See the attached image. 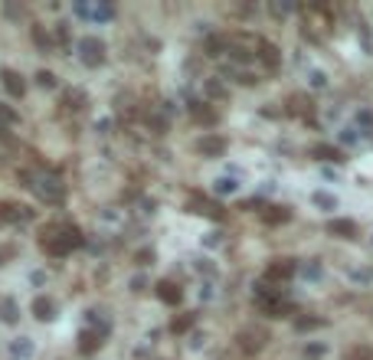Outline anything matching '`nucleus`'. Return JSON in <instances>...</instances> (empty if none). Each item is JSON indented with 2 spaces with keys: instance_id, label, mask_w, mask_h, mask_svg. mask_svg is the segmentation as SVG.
Listing matches in <instances>:
<instances>
[{
  "instance_id": "16",
  "label": "nucleus",
  "mask_w": 373,
  "mask_h": 360,
  "mask_svg": "<svg viewBox=\"0 0 373 360\" xmlns=\"http://www.w3.org/2000/svg\"><path fill=\"white\" fill-rule=\"evenodd\" d=\"M259 59H262L269 69H275V65H278V49H275L272 43H259Z\"/></svg>"
},
{
  "instance_id": "10",
  "label": "nucleus",
  "mask_w": 373,
  "mask_h": 360,
  "mask_svg": "<svg viewBox=\"0 0 373 360\" xmlns=\"http://www.w3.org/2000/svg\"><path fill=\"white\" fill-rule=\"evenodd\" d=\"M10 354H13L17 360L33 357V354H36V344H33V338H17V340L10 344Z\"/></svg>"
},
{
  "instance_id": "21",
  "label": "nucleus",
  "mask_w": 373,
  "mask_h": 360,
  "mask_svg": "<svg viewBox=\"0 0 373 360\" xmlns=\"http://www.w3.org/2000/svg\"><path fill=\"white\" fill-rule=\"evenodd\" d=\"M298 272L305 275V278H311V282H318V278H321V265H318V262H305Z\"/></svg>"
},
{
  "instance_id": "6",
  "label": "nucleus",
  "mask_w": 373,
  "mask_h": 360,
  "mask_svg": "<svg viewBox=\"0 0 373 360\" xmlns=\"http://www.w3.org/2000/svg\"><path fill=\"white\" fill-rule=\"evenodd\" d=\"M197 148H200V154H207V157H220V154L226 151V141H223L220 134H203Z\"/></svg>"
},
{
  "instance_id": "18",
  "label": "nucleus",
  "mask_w": 373,
  "mask_h": 360,
  "mask_svg": "<svg viewBox=\"0 0 373 360\" xmlns=\"http://www.w3.org/2000/svg\"><path fill=\"white\" fill-rule=\"evenodd\" d=\"M262 219H265V223H272V226H275V223H285V219H288V210L285 207H269L262 213Z\"/></svg>"
},
{
  "instance_id": "27",
  "label": "nucleus",
  "mask_w": 373,
  "mask_h": 360,
  "mask_svg": "<svg viewBox=\"0 0 373 360\" xmlns=\"http://www.w3.org/2000/svg\"><path fill=\"white\" fill-rule=\"evenodd\" d=\"M305 357H324V344H311V347H305Z\"/></svg>"
},
{
  "instance_id": "8",
  "label": "nucleus",
  "mask_w": 373,
  "mask_h": 360,
  "mask_svg": "<svg viewBox=\"0 0 373 360\" xmlns=\"http://www.w3.org/2000/svg\"><path fill=\"white\" fill-rule=\"evenodd\" d=\"M3 88H7L10 95H23V92H26V82H23L20 72H13V69H3Z\"/></svg>"
},
{
  "instance_id": "23",
  "label": "nucleus",
  "mask_w": 373,
  "mask_h": 360,
  "mask_svg": "<svg viewBox=\"0 0 373 360\" xmlns=\"http://www.w3.org/2000/svg\"><path fill=\"white\" fill-rule=\"evenodd\" d=\"M321 324H324L321 318H298V321H295L298 331H314V327H321Z\"/></svg>"
},
{
  "instance_id": "26",
  "label": "nucleus",
  "mask_w": 373,
  "mask_h": 360,
  "mask_svg": "<svg viewBox=\"0 0 373 360\" xmlns=\"http://www.w3.org/2000/svg\"><path fill=\"white\" fill-rule=\"evenodd\" d=\"M17 121V111L7 108V105H0V125H13Z\"/></svg>"
},
{
  "instance_id": "14",
  "label": "nucleus",
  "mask_w": 373,
  "mask_h": 360,
  "mask_svg": "<svg viewBox=\"0 0 373 360\" xmlns=\"http://www.w3.org/2000/svg\"><path fill=\"white\" fill-rule=\"evenodd\" d=\"M0 318H3L7 324H13V321L20 318V305H17L13 298H3V301H0Z\"/></svg>"
},
{
  "instance_id": "11",
  "label": "nucleus",
  "mask_w": 373,
  "mask_h": 360,
  "mask_svg": "<svg viewBox=\"0 0 373 360\" xmlns=\"http://www.w3.org/2000/svg\"><path fill=\"white\" fill-rule=\"evenodd\" d=\"M295 275V265L288 259H278V262H272L269 265V278H275V282H285V278H291Z\"/></svg>"
},
{
  "instance_id": "30",
  "label": "nucleus",
  "mask_w": 373,
  "mask_h": 360,
  "mask_svg": "<svg viewBox=\"0 0 373 360\" xmlns=\"http://www.w3.org/2000/svg\"><path fill=\"white\" fill-rule=\"evenodd\" d=\"M288 10H291V3H272V13H275V17H285Z\"/></svg>"
},
{
  "instance_id": "1",
  "label": "nucleus",
  "mask_w": 373,
  "mask_h": 360,
  "mask_svg": "<svg viewBox=\"0 0 373 360\" xmlns=\"http://www.w3.org/2000/svg\"><path fill=\"white\" fill-rule=\"evenodd\" d=\"M30 187L36 190V196H40L43 203H62V196H66V184L56 174H36Z\"/></svg>"
},
{
  "instance_id": "12",
  "label": "nucleus",
  "mask_w": 373,
  "mask_h": 360,
  "mask_svg": "<svg viewBox=\"0 0 373 360\" xmlns=\"http://www.w3.org/2000/svg\"><path fill=\"white\" fill-rule=\"evenodd\" d=\"M99 344H102V334H99V331H82V338H79V350H82V354L99 350Z\"/></svg>"
},
{
  "instance_id": "4",
  "label": "nucleus",
  "mask_w": 373,
  "mask_h": 360,
  "mask_svg": "<svg viewBox=\"0 0 373 360\" xmlns=\"http://www.w3.org/2000/svg\"><path fill=\"white\" fill-rule=\"evenodd\" d=\"M76 13L102 23V20H111V17H115V7H111V3H76Z\"/></svg>"
},
{
  "instance_id": "5",
  "label": "nucleus",
  "mask_w": 373,
  "mask_h": 360,
  "mask_svg": "<svg viewBox=\"0 0 373 360\" xmlns=\"http://www.w3.org/2000/svg\"><path fill=\"white\" fill-rule=\"evenodd\" d=\"M239 347L246 350V354H259V350L265 347V331H259V327L239 331Z\"/></svg>"
},
{
  "instance_id": "3",
  "label": "nucleus",
  "mask_w": 373,
  "mask_h": 360,
  "mask_svg": "<svg viewBox=\"0 0 373 360\" xmlns=\"http://www.w3.org/2000/svg\"><path fill=\"white\" fill-rule=\"evenodd\" d=\"M79 59L85 65H99L105 59V43H102L99 36H82L79 40Z\"/></svg>"
},
{
  "instance_id": "15",
  "label": "nucleus",
  "mask_w": 373,
  "mask_h": 360,
  "mask_svg": "<svg viewBox=\"0 0 373 360\" xmlns=\"http://www.w3.org/2000/svg\"><path fill=\"white\" fill-rule=\"evenodd\" d=\"M190 210H193V213H200V216H213V219L223 216V210L216 207V203H203V200H193V203H190Z\"/></svg>"
},
{
  "instance_id": "13",
  "label": "nucleus",
  "mask_w": 373,
  "mask_h": 360,
  "mask_svg": "<svg viewBox=\"0 0 373 360\" xmlns=\"http://www.w3.org/2000/svg\"><path fill=\"white\" fill-rule=\"evenodd\" d=\"M157 295H161V301H167V305H177V301H180V288H177L174 282H161L157 285Z\"/></svg>"
},
{
  "instance_id": "31",
  "label": "nucleus",
  "mask_w": 373,
  "mask_h": 360,
  "mask_svg": "<svg viewBox=\"0 0 373 360\" xmlns=\"http://www.w3.org/2000/svg\"><path fill=\"white\" fill-rule=\"evenodd\" d=\"M33 36H36V43H40V46H49V36H46V33L40 30V26L33 30Z\"/></svg>"
},
{
  "instance_id": "7",
  "label": "nucleus",
  "mask_w": 373,
  "mask_h": 360,
  "mask_svg": "<svg viewBox=\"0 0 373 360\" xmlns=\"http://www.w3.org/2000/svg\"><path fill=\"white\" fill-rule=\"evenodd\" d=\"M328 233L344 236V239H353V236H357V223H353V219H331V223H328Z\"/></svg>"
},
{
  "instance_id": "32",
  "label": "nucleus",
  "mask_w": 373,
  "mask_h": 360,
  "mask_svg": "<svg viewBox=\"0 0 373 360\" xmlns=\"http://www.w3.org/2000/svg\"><path fill=\"white\" fill-rule=\"evenodd\" d=\"M200 298H213V285H203V288H200Z\"/></svg>"
},
{
  "instance_id": "17",
  "label": "nucleus",
  "mask_w": 373,
  "mask_h": 360,
  "mask_svg": "<svg viewBox=\"0 0 373 360\" xmlns=\"http://www.w3.org/2000/svg\"><path fill=\"white\" fill-rule=\"evenodd\" d=\"M203 95L207 98H226V85H223L220 79H207L203 82Z\"/></svg>"
},
{
  "instance_id": "19",
  "label": "nucleus",
  "mask_w": 373,
  "mask_h": 360,
  "mask_svg": "<svg viewBox=\"0 0 373 360\" xmlns=\"http://www.w3.org/2000/svg\"><path fill=\"white\" fill-rule=\"evenodd\" d=\"M314 157H321V161H340V151L331 148V144H318V148H314Z\"/></svg>"
},
{
  "instance_id": "20",
  "label": "nucleus",
  "mask_w": 373,
  "mask_h": 360,
  "mask_svg": "<svg viewBox=\"0 0 373 360\" xmlns=\"http://www.w3.org/2000/svg\"><path fill=\"white\" fill-rule=\"evenodd\" d=\"M213 190H216V193H236V190H239V184H236V180H232V177H220V180H216V187H213Z\"/></svg>"
},
{
  "instance_id": "25",
  "label": "nucleus",
  "mask_w": 373,
  "mask_h": 360,
  "mask_svg": "<svg viewBox=\"0 0 373 360\" xmlns=\"http://www.w3.org/2000/svg\"><path fill=\"white\" fill-rule=\"evenodd\" d=\"M36 85H43V88H56V76L43 69V72H36Z\"/></svg>"
},
{
  "instance_id": "29",
  "label": "nucleus",
  "mask_w": 373,
  "mask_h": 360,
  "mask_svg": "<svg viewBox=\"0 0 373 360\" xmlns=\"http://www.w3.org/2000/svg\"><path fill=\"white\" fill-rule=\"evenodd\" d=\"M311 85H314V88H324V85H328L324 72H311Z\"/></svg>"
},
{
  "instance_id": "2",
  "label": "nucleus",
  "mask_w": 373,
  "mask_h": 360,
  "mask_svg": "<svg viewBox=\"0 0 373 360\" xmlns=\"http://www.w3.org/2000/svg\"><path fill=\"white\" fill-rule=\"evenodd\" d=\"M76 246H82V233H79V229H62L59 236H46L43 239V249L53 252V255H66V252H72Z\"/></svg>"
},
{
  "instance_id": "22",
  "label": "nucleus",
  "mask_w": 373,
  "mask_h": 360,
  "mask_svg": "<svg viewBox=\"0 0 373 360\" xmlns=\"http://www.w3.org/2000/svg\"><path fill=\"white\" fill-rule=\"evenodd\" d=\"M193 321H197V318H193V315L174 318V334H184V331H190V327H193Z\"/></svg>"
},
{
  "instance_id": "28",
  "label": "nucleus",
  "mask_w": 373,
  "mask_h": 360,
  "mask_svg": "<svg viewBox=\"0 0 373 360\" xmlns=\"http://www.w3.org/2000/svg\"><path fill=\"white\" fill-rule=\"evenodd\" d=\"M197 118H200V121H207V125H213V121H216V115H213L209 108H197Z\"/></svg>"
},
{
  "instance_id": "9",
  "label": "nucleus",
  "mask_w": 373,
  "mask_h": 360,
  "mask_svg": "<svg viewBox=\"0 0 373 360\" xmlns=\"http://www.w3.org/2000/svg\"><path fill=\"white\" fill-rule=\"evenodd\" d=\"M33 315L40 318V321H53V318H56V301H53V298H43V295H40V298L33 301Z\"/></svg>"
},
{
  "instance_id": "24",
  "label": "nucleus",
  "mask_w": 373,
  "mask_h": 360,
  "mask_svg": "<svg viewBox=\"0 0 373 360\" xmlns=\"http://www.w3.org/2000/svg\"><path fill=\"white\" fill-rule=\"evenodd\" d=\"M314 203H318L321 210H334V207H337V200H334L331 193H321V190L314 193Z\"/></svg>"
}]
</instances>
